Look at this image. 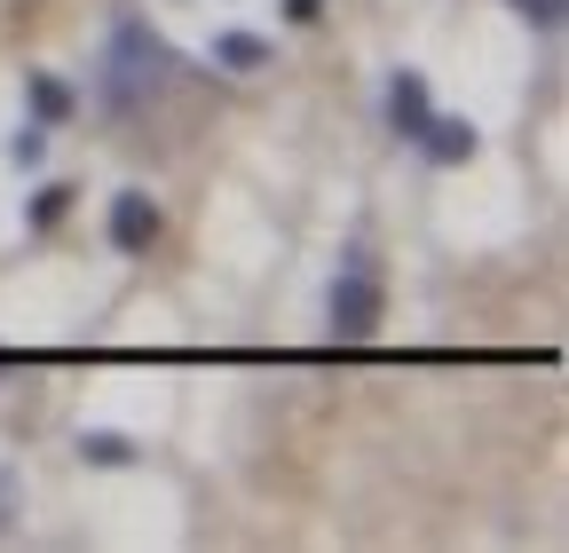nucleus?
<instances>
[{
  "instance_id": "7ed1b4c3",
  "label": "nucleus",
  "mask_w": 569,
  "mask_h": 553,
  "mask_svg": "<svg viewBox=\"0 0 569 553\" xmlns=\"http://www.w3.org/2000/svg\"><path fill=\"white\" fill-rule=\"evenodd\" d=\"M151 238H159L151 190H119V198H111V245H119V253H151Z\"/></svg>"
},
{
  "instance_id": "20e7f679",
  "label": "nucleus",
  "mask_w": 569,
  "mask_h": 553,
  "mask_svg": "<svg viewBox=\"0 0 569 553\" xmlns=\"http://www.w3.org/2000/svg\"><path fill=\"white\" fill-rule=\"evenodd\" d=\"M388 119H396L403 143H419V127L436 119V111H427V80H419V72H396V80H388Z\"/></svg>"
},
{
  "instance_id": "f257e3e1",
  "label": "nucleus",
  "mask_w": 569,
  "mask_h": 553,
  "mask_svg": "<svg viewBox=\"0 0 569 553\" xmlns=\"http://www.w3.org/2000/svg\"><path fill=\"white\" fill-rule=\"evenodd\" d=\"M159 72H167V48L127 17V24L111 32V56H103V72H96V95H103L111 111H127V103H142V95L159 88Z\"/></svg>"
},
{
  "instance_id": "1a4fd4ad",
  "label": "nucleus",
  "mask_w": 569,
  "mask_h": 553,
  "mask_svg": "<svg viewBox=\"0 0 569 553\" xmlns=\"http://www.w3.org/2000/svg\"><path fill=\"white\" fill-rule=\"evenodd\" d=\"M9 159H17V167H40V159H48V127H17V134H9Z\"/></svg>"
},
{
  "instance_id": "f03ea898",
  "label": "nucleus",
  "mask_w": 569,
  "mask_h": 553,
  "mask_svg": "<svg viewBox=\"0 0 569 553\" xmlns=\"http://www.w3.org/2000/svg\"><path fill=\"white\" fill-rule=\"evenodd\" d=\"M332 332L340 340H372L380 332V276L365 253H348V269L332 276Z\"/></svg>"
},
{
  "instance_id": "9d476101",
  "label": "nucleus",
  "mask_w": 569,
  "mask_h": 553,
  "mask_svg": "<svg viewBox=\"0 0 569 553\" xmlns=\"http://www.w3.org/2000/svg\"><path fill=\"white\" fill-rule=\"evenodd\" d=\"M63 205H71V190H63V182H48V190L32 198V230H48V222L63 214Z\"/></svg>"
},
{
  "instance_id": "6e6552de",
  "label": "nucleus",
  "mask_w": 569,
  "mask_h": 553,
  "mask_svg": "<svg viewBox=\"0 0 569 553\" xmlns=\"http://www.w3.org/2000/svg\"><path fill=\"white\" fill-rule=\"evenodd\" d=\"M80 459H88V466H127V459H134V443H127V435H111V428H88V435H80Z\"/></svg>"
},
{
  "instance_id": "0eeeda50",
  "label": "nucleus",
  "mask_w": 569,
  "mask_h": 553,
  "mask_svg": "<svg viewBox=\"0 0 569 553\" xmlns=\"http://www.w3.org/2000/svg\"><path fill=\"white\" fill-rule=\"evenodd\" d=\"M24 95H32L40 119H71V88H63L56 72H24Z\"/></svg>"
},
{
  "instance_id": "f8f14e48",
  "label": "nucleus",
  "mask_w": 569,
  "mask_h": 553,
  "mask_svg": "<svg viewBox=\"0 0 569 553\" xmlns=\"http://www.w3.org/2000/svg\"><path fill=\"white\" fill-rule=\"evenodd\" d=\"M284 17H293V24H317V17H325V0H284Z\"/></svg>"
},
{
  "instance_id": "423d86ee",
  "label": "nucleus",
  "mask_w": 569,
  "mask_h": 553,
  "mask_svg": "<svg viewBox=\"0 0 569 553\" xmlns=\"http://www.w3.org/2000/svg\"><path fill=\"white\" fill-rule=\"evenodd\" d=\"M213 63H230V72H261V63H269V40H253V32H213Z\"/></svg>"
},
{
  "instance_id": "39448f33",
  "label": "nucleus",
  "mask_w": 569,
  "mask_h": 553,
  "mask_svg": "<svg viewBox=\"0 0 569 553\" xmlns=\"http://www.w3.org/2000/svg\"><path fill=\"white\" fill-rule=\"evenodd\" d=\"M419 151L436 159V167H459V159H475V127L467 119H427L419 127Z\"/></svg>"
},
{
  "instance_id": "9b49d317",
  "label": "nucleus",
  "mask_w": 569,
  "mask_h": 553,
  "mask_svg": "<svg viewBox=\"0 0 569 553\" xmlns=\"http://www.w3.org/2000/svg\"><path fill=\"white\" fill-rule=\"evenodd\" d=\"M507 9H522L530 24H561V0H507Z\"/></svg>"
}]
</instances>
